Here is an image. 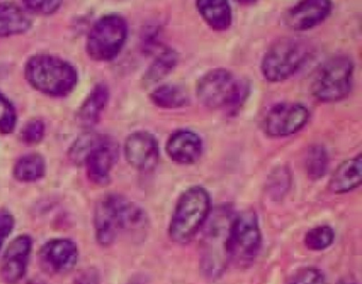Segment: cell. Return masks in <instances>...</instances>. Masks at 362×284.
I'll return each instance as SVG.
<instances>
[{"mask_svg":"<svg viewBox=\"0 0 362 284\" xmlns=\"http://www.w3.org/2000/svg\"><path fill=\"white\" fill-rule=\"evenodd\" d=\"M94 230L97 242L103 247H109L114 244L119 235V230L103 199L95 207Z\"/></svg>","mask_w":362,"mask_h":284,"instance_id":"cell-24","label":"cell"},{"mask_svg":"<svg viewBox=\"0 0 362 284\" xmlns=\"http://www.w3.org/2000/svg\"><path fill=\"white\" fill-rule=\"evenodd\" d=\"M25 8L27 11L33 13H37V14L50 15L54 14L60 10L62 6V1L59 0H35V1H24Z\"/></svg>","mask_w":362,"mask_h":284,"instance_id":"cell-32","label":"cell"},{"mask_svg":"<svg viewBox=\"0 0 362 284\" xmlns=\"http://www.w3.org/2000/svg\"><path fill=\"white\" fill-rule=\"evenodd\" d=\"M228 242L230 263L241 268L251 266L259 254L262 243L259 220L252 208L235 214Z\"/></svg>","mask_w":362,"mask_h":284,"instance_id":"cell-8","label":"cell"},{"mask_svg":"<svg viewBox=\"0 0 362 284\" xmlns=\"http://www.w3.org/2000/svg\"><path fill=\"white\" fill-rule=\"evenodd\" d=\"M33 27V19L20 6L8 2L0 4V38L21 35Z\"/></svg>","mask_w":362,"mask_h":284,"instance_id":"cell-19","label":"cell"},{"mask_svg":"<svg viewBox=\"0 0 362 284\" xmlns=\"http://www.w3.org/2000/svg\"><path fill=\"white\" fill-rule=\"evenodd\" d=\"M311 57V46L300 37H284L269 47L262 57L260 70L270 83L289 80Z\"/></svg>","mask_w":362,"mask_h":284,"instance_id":"cell-5","label":"cell"},{"mask_svg":"<svg viewBox=\"0 0 362 284\" xmlns=\"http://www.w3.org/2000/svg\"><path fill=\"white\" fill-rule=\"evenodd\" d=\"M211 211L213 203L207 189L202 186L186 189L175 203L169 224V237L175 243H188L204 226Z\"/></svg>","mask_w":362,"mask_h":284,"instance_id":"cell-4","label":"cell"},{"mask_svg":"<svg viewBox=\"0 0 362 284\" xmlns=\"http://www.w3.org/2000/svg\"><path fill=\"white\" fill-rule=\"evenodd\" d=\"M337 284H359L357 282L351 281V280H341Z\"/></svg>","mask_w":362,"mask_h":284,"instance_id":"cell-38","label":"cell"},{"mask_svg":"<svg viewBox=\"0 0 362 284\" xmlns=\"http://www.w3.org/2000/svg\"><path fill=\"white\" fill-rule=\"evenodd\" d=\"M124 157L133 169L149 173L160 161L158 138L148 131H136L127 137L124 146Z\"/></svg>","mask_w":362,"mask_h":284,"instance_id":"cell-11","label":"cell"},{"mask_svg":"<svg viewBox=\"0 0 362 284\" xmlns=\"http://www.w3.org/2000/svg\"><path fill=\"white\" fill-rule=\"evenodd\" d=\"M310 119V112L304 104L281 102L269 108L262 121V129L271 138H284L298 133Z\"/></svg>","mask_w":362,"mask_h":284,"instance_id":"cell-9","label":"cell"},{"mask_svg":"<svg viewBox=\"0 0 362 284\" xmlns=\"http://www.w3.org/2000/svg\"><path fill=\"white\" fill-rule=\"evenodd\" d=\"M251 93L249 81L239 78L232 70L214 68L205 72L197 83V97L201 104L214 110L235 116L245 105Z\"/></svg>","mask_w":362,"mask_h":284,"instance_id":"cell-2","label":"cell"},{"mask_svg":"<svg viewBox=\"0 0 362 284\" xmlns=\"http://www.w3.org/2000/svg\"><path fill=\"white\" fill-rule=\"evenodd\" d=\"M166 152L169 158L177 165H194L202 157L204 142L196 131L186 129H177L167 140Z\"/></svg>","mask_w":362,"mask_h":284,"instance_id":"cell-16","label":"cell"},{"mask_svg":"<svg viewBox=\"0 0 362 284\" xmlns=\"http://www.w3.org/2000/svg\"><path fill=\"white\" fill-rule=\"evenodd\" d=\"M25 78L35 90L52 97H64L79 81L77 68L58 55L35 54L25 64Z\"/></svg>","mask_w":362,"mask_h":284,"instance_id":"cell-3","label":"cell"},{"mask_svg":"<svg viewBox=\"0 0 362 284\" xmlns=\"http://www.w3.org/2000/svg\"><path fill=\"white\" fill-rule=\"evenodd\" d=\"M126 284H148V278L144 273L133 276Z\"/></svg>","mask_w":362,"mask_h":284,"instance_id":"cell-36","label":"cell"},{"mask_svg":"<svg viewBox=\"0 0 362 284\" xmlns=\"http://www.w3.org/2000/svg\"><path fill=\"white\" fill-rule=\"evenodd\" d=\"M230 205L211 211L200 242V271L209 281H217L230 264V231L235 216Z\"/></svg>","mask_w":362,"mask_h":284,"instance_id":"cell-1","label":"cell"},{"mask_svg":"<svg viewBox=\"0 0 362 284\" xmlns=\"http://www.w3.org/2000/svg\"><path fill=\"white\" fill-rule=\"evenodd\" d=\"M118 230L130 233L143 232L149 218L143 207L119 193H109L103 199Z\"/></svg>","mask_w":362,"mask_h":284,"instance_id":"cell-14","label":"cell"},{"mask_svg":"<svg viewBox=\"0 0 362 284\" xmlns=\"http://www.w3.org/2000/svg\"><path fill=\"white\" fill-rule=\"evenodd\" d=\"M160 29L156 25H149L144 30L141 46L144 52L152 53L160 46Z\"/></svg>","mask_w":362,"mask_h":284,"instance_id":"cell-33","label":"cell"},{"mask_svg":"<svg viewBox=\"0 0 362 284\" xmlns=\"http://www.w3.org/2000/svg\"><path fill=\"white\" fill-rule=\"evenodd\" d=\"M110 100V89L105 82L97 83L78 110L76 118L81 126L88 129L100 121Z\"/></svg>","mask_w":362,"mask_h":284,"instance_id":"cell-18","label":"cell"},{"mask_svg":"<svg viewBox=\"0 0 362 284\" xmlns=\"http://www.w3.org/2000/svg\"><path fill=\"white\" fill-rule=\"evenodd\" d=\"M355 63L345 54L334 55L322 64L311 82L313 97L322 103L346 99L353 88Z\"/></svg>","mask_w":362,"mask_h":284,"instance_id":"cell-6","label":"cell"},{"mask_svg":"<svg viewBox=\"0 0 362 284\" xmlns=\"http://www.w3.org/2000/svg\"><path fill=\"white\" fill-rule=\"evenodd\" d=\"M18 123V112L11 100L0 91V133H13Z\"/></svg>","mask_w":362,"mask_h":284,"instance_id":"cell-29","label":"cell"},{"mask_svg":"<svg viewBox=\"0 0 362 284\" xmlns=\"http://www.w3.org/2000/svg\"><path fill=\"white\" fill-rule=\"evenodd\" d=\"M197 10L203 20L215 31H226L233 23L232 6L226 0H198Z\"/></svg>","mask_w":362,"mask_h":284,"instance_id":"cell-20","label":"cell"},{"mask_svg":"<svg viewBox=\"0 0 362 284\" xmlns=\"http://www.w3.org/2000/svg\"><path fill=\"white\" fill-rule=\"evenodd\" d=\"M40 266L50 275H65L71 273L79 260V248L69 237L48 239L37 252Z\"/></svg>","mask_w":362,"mask_h":284,"instance_id":"cell-10","label":"cell"},{"mask_svg":"<svg viewBox=\"0 0 362 284\" xmlns=\"http://www.w3.org/2000/svg\"><path fill=\"white\" fill-rule=\"evenodd\" d=\"M128 35L127 19L118 13H107L90 28L86 52L93 61H114L124 49Z\"/></svg>","mask_w":362,"mask_h":284,"instance_id":"cell-7","label":"cell"},{"mask_svg":"<svg viewBox=\"0 0 362 284\" xmlns=\"http://www.w3.org/2000/svg\"><path fill=\"white\" fill-rule=\"evenodd\" d=\"M179 59V53L175 49L167 47L163 49L146 70L143 78L144 84L151 86L164 80L177 67Z\"/></svg>","mask_w":362,"mask_h":284,"instance_id":"cell-23","label":"cell"},{"mask_svg":"<svg viewBox=\"0 0 362 284\" xmlns=\"http://www.w3.org/2000/svg\"><path fill=\"white\" fill-rule=\"evenodd\" d=\"M47 172L45 157L40 153H28L16 160L13 176L18 182H35L42 179Z\"/></svg>","mask_w":362,"mask_h":284,"instance_id":"cell-21","label":"cell"},{"mask_svg":"<svg viewBox=\"0 0 362 284\" xmlns=\"http://www.w3.org/2000/svg\"><path fill=\"white\" fill-rule=\"evenodd\" d=\"M336 233L334 229L328 225L313 227L307 231L304 237V243L309 250L313 252H322L327 249L334 243Z\"/></svg>","mask_w":362,"mask_h":284,"instance_id":"cell-28","label":"cell"},{"mask_svg":"<svg viewBox=\"0 0 362 284\" xmlns=\"http://www.w3.org/2000/svg\"><path fill=\"white\" fill-rule=\"evenodd\" d=\"M16 226L13 214L7 209H0V250L3 248L6 239L9 237Z\"/></svg>","mask_w":362,"mask_h":284,"instance_id":"cell-34","label":"cell"},{"mask_svg":"<svg viewBox=\"0 0 362 284\" xmlns=\"http://www.w3.org/2000/svg\"><path fill=\"white\" fill-rule=\"evenodd\" d=\"M332 11L329 0H306L288 8L283 15L286 27L294 31H307L323 23Z\"/></svg>","mask_w":362,"mask_h":284,"instance_id":"cell-15","label":"cell"},{"mask_svg":"<svg viewBox=\"0 0 362 284\" xmlns=\"http://www.w3.org/2000/svg\"><path fill=\"white\" fill-rule=\"evenodd\" d=\"M119 159L117 140L107 134H100L98 142L86 160V171L90 182L98 186H107L111 174Z\"/></svg>","mask_w":362,"mask_h":284,"instance_id":"cell-13","label":"cell"},{"mask_svg":"<svg viewBox=\"0 0 362 284\" xmlns=\"http://www.w3.org/2000/svg\"><path fill=\"white\" fill-rule=\"evenodd\" d=\"M154 105L163 110H177L189 105V95L184 87L177 84H163L150 93Z\"/></svg>","mask_w":362,"mask_h":284,"instance_id":"cell-22","label":"cell"},{"mask_svg":"<svg viewBox=\"0 0 362 284\" xmlns=\"http://www.w3.org/2000/svg\"><path fill=\"white\" fill-rule=\"evenodd\" d=\"M288 284H327V282L321 269L317 267H304L291 276Z\"/></svg>","mask_w":362,"mask_h":284,"instance_id":"cell-31","label":"cell"},{"mask_svg":"<svg viewBox=\"0 0 362 284\" xmlns=\"http://www.w3.org/2000/svg\"><path fill=\"white\" fill-rule=\"evenodd\" d=\"M329 167V153L322 144H313L306 155V171L309 179H322Z\"/></svg>","mask_w":362,"mask_h":284,"instance_id":"cell-25","label":"cell"},{"mask_svg":"<svg viewBox=\"0 0 362 284\" xmlns=\"http://www.w3.org/2000/svg\"><path fill=\"white\" fill-rule=\"evenodd\" d=\"M292 176L287 165L275 167L268 177L267 192L273 201H281L291 186Z\"/></svg>","mask_w":362,"mask_h":284,"instance_id":"cell-26","label":"cell"},{"mask_svg":"<svg viewBox=\"0 0 362 284\" xmlns=\"http://www.w3.org/2000/svg\"><path fill=\"white\" fill-rule=\"evenodd\" d=\"M26 284H47L44 280L40 279V278H33V279L29 280Z\"/></svg>","mask_w":362,"mask_h":284,"instance_id":"cell-37","label":"cell"},{"mask_svg":"<svg viewBox=\"0 0 362 284\" xmlns=\"http://www.w3.org/2000/svg\"><path fill=\"white\" fill-rule=\"evenodd\" d=\"M33 239L27 233L10 242L0 260V279L6 284H18L27 273L33 254Z\"/></svg>","mask_w":362,"mask_h":284,"instance_id":"cell-12","label":"cell"},{"mask_svg":"<svg viewBox=\"0 0 362 284\" xmlns=\"http://www.w3.org/2000/svg\"><path fill=\"white\" fill-rule=\"evenodd\" d=\"M46 125L41 119H31L21 131V140L26 146H35L43 140Z\"/></svg>","mask_w":362,"mask_h":284,"instance_id":"cell-30","label":"cell"},{"mask_svg":"<svg viewBox=\"0 0 362 284\" xmlns=\"http://www.w3.org/2000/svg\"><path fill=\"white\" fill-rule=\"evenodd\" d=\"M362 155L346 159L340 163L330 177L328 189L334 194L351 192L361 186Z\"/></svg>","mask_w":362,"mask_h":284,"instance_id":"cell-17","label":"cell"},{"mask_svg":"<svg viewBox=\"0 0 362 284\" xmlns=\"http://www.w3.org/2000/svg\"><path fill=\"white\" fill-rule=\"evenodd\" d=\"M100 134L84 133L80 135L71 144L69 150V158L77 165H86L95 146L98 142Z\"/></svg>","mask_w":362,"mask_h":284,"instance_id":"cell-27","label":"cell"},{"mask_svg":"<svg viewBox=\"0 0 362 284\" xmlns=\"http://www.w3.org/2000/svg\"><path fill=\"white\" fill-rule=\"evenodd\" d=\"M73 284H101V276L96 267L82 269L76 276Z\"/></svg>","mask_w":362,"mask_h":284,"instance_id":"cell-35","label":"cell"}]
</instances>
